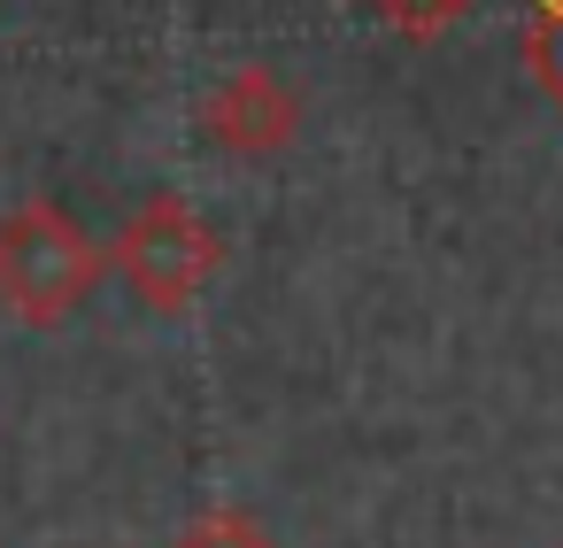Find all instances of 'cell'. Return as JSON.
<instances>
[{
    "label": "cell",
    "instance_id": "1",
    "mask_svg": "<svg viewBox=\"0 0 563 548\" xmlns=\"http://www.w3.org/2000/svg\"><path fill=\"white\" fill-rule=\"evenodd\" d=\"M93 286H101V248L70 209L24 201V209L0 217V309L9 317L63 325L86 309Z\"/></svg>",
    "mask_w": 563,
    "mask_h": 548
},
{
    "label": "cell",
    "instance_id": "2",
    "mask_svg": "<svg viewBox=\"0 0 563 548\" xmlns=\"http://www.w3.org/2000/svg\"><path fill=\"white\" fill-rule=\"evenodd\" d=\"M217 263H224V240H217V232L201 224V209L178 201V194L140 201L132 224L117 232V271H124V286H132L147 309H163V317L194 309L201 286L217 278Z\"/></svg>",
    "mask_w": 563,
    "mask_h": 548
},
{
    "label": "cell",
    "instance_id": "3",
    "mask_svg": "<svg viewBox=\"0 0 563 548\" xmlns=\"http://www.w3.org/2000/svg\"><path fill=\"white\" fill-rule=\"evenodd\" d=\"M201 124H209V140L232 147V155H278V147L294 140V124H301V101H294V86H286L278 70L247 63V70H232V78L209 94Z\"/></svg>",
    "mask_w": 563,
    "mask_h": 548
},
{
    "label": "cell",
    "instance_id": "4",
    "mask_svg": "<svg viewBox=\"0 0 563 548\" xmlns=\"http://www.w3.org/2000/svg\"><path fill=\"white\" fill-rule=\"evenodd\" d=\"M525 63L548 86V101L563 109V0H532V17H525Z\"/></svg>",
    "mask_w": 563,
    "mask_h": 548
},
{
    "label": "cell",
    "instance_id": "5",
    "mask_svg": "<svg viewBox=\"0 0 563 548\" xmlns=\"http://www.w3.org/2000/svg\"><path fill=\"white\" fill-rule=\"evenodd\" d=\"M170 548H271V533L247 517V509H232V502H217V509H201Z\"/></svg>",
    "mask_w": 563,
    "mask_h": 548
},
{
    "label": "cell",
    "instance_id": "6",
    "mask_svg": "<svg viewBox=\"0 0 563 548\" xmlns=\"http://www.w3.org/2000/svg\"><path fill=\"white\" fill-rule=\"evenodd\" d=\"M378 17H386L401 40H440L448 24L471 17V0H378Z\"/></svg>",
    "mask_w": 563,
    "mask_h": 548
}]
</instances>
